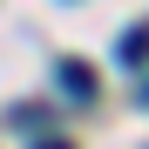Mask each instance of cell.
Returning a JSON list of instances; mask_svg holds the SVG:
<instances>
[{
	"label": "cell",
	"mask_w": 149,
	"mask_h": 149,
	"mask_svg": "<svg viewBox=\"0 0 149 149\" xmlns=\"http://www.w3.org/2000/svg\"><path fill=\"white\" fill-rule=\"evenodd\" d=\"M54 81H61V95H74V102H95V68L88 61H61Z\"/></svg>",
	"instance_id": "1"
},
{
	"label": "cell",
	"mask_w": 149,
	"mask_h": 149,
	"mask_svg": "<svg viewBox=\"0 0 149 149\" xmlns=\"http://www.w3.org/2000/svg\"><path fill=\"white\" fill-rule=\"evenodd\" d=\"M115 61H122V68H149V20H142V27H129V34L115 41Z\"/></svg>",
	"instance_id": "2"
},
{
	"label": "cell",
	"mask_w": 149,
	"mask_h": 149,
	"mask_svg": "<svg viewBox=\"0 0 149 149\" xmlns=\"http://www.w3.org/2000/svg\"><path fill=\"white\" fill-rule=\"evenodd\" d=\"M14 129H20V136H34V129H47V115H41V109H14Z\"/></svg>",
	"instance_id": "3"
},
{
	"label": "cell",
	"mask_w": 149,
	"mask_h": 149,
	"mask_svg": "<svg viewBox=\"0 0 149 149\" xmlns=\"http://www.w3.org/2000/svg\"><path fill=\"white\" fill-rule=\"evenodd\" d=\"M34 149H68V142H54V136H47V142H34Z\"/></svg>",
	"instance_id": "4"
},
{
	"label": "cell",
	"mask_w": 149,
	"mask_h": 149,
	"mask_svg": "<svg viewBox=\"0 0 149 149\" xmlns=\"http://www.w3.org/2000/svg\"><path fill=\"white\" fill-rule=\"evenodd\" d=\"M136 102H142V109H149V81H142V95H136Z\"/></svg>",
	"instance_id": "5"
}]
</instances>
